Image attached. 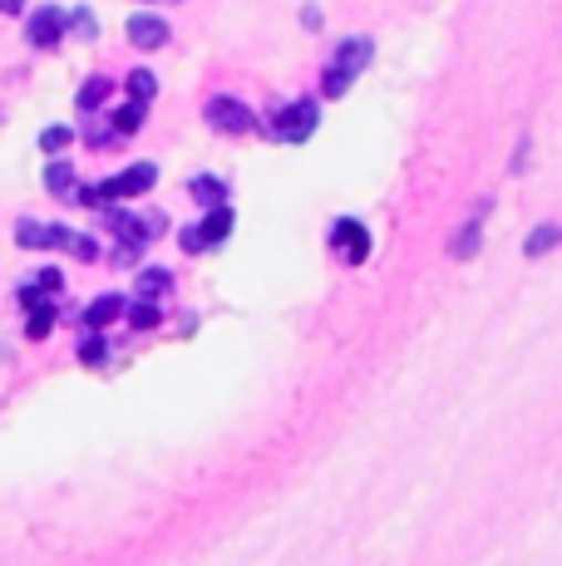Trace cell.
I'll use <instances>...</instances> for the list:
<instances>
[{
  "mask_svg": "<svg viewBox=\"0 0 562 566\" xmlns=\"http://www.w3.org/2000/svg\"><path fill=\"white\" fill-rule=\"evenodd\" d=\"M158 182V168L154 163H134V168H124L118 178H104L100 188H74V202H118V198H138V192H148Z\"/></svg>",
  "mask_w": 562,
  "mask_h": 566,
  "instance_id": "1",
  "label": "cell"
},
{
  "mask_svg": "<svg viewBox=\"0 0 562 566\" xmlns=\"http://www.w3.org/2000/svg\"><path fill=\"white\" fill-rule=\"evenodd\" d=\"M371 54H375L371 40H365V35H351V40H345V45L336 50V60H331L326 80H321V90H326L331 99H341V94L351 90V84L365 74V64H371Z\"/></svg>",
  "mask_w": 562,
  "mask_h": 566,
  "instance_id": "2",
  "label": "cell"
},
{
  "mask_svg": "<svg viewBox=\"0 0 562 566\" xmlns=\"http://www.w3.org/2000/svg\"><path fill=\"white\" fill-rule=\"evenodd\" d=\"M316 124H321V108L301 99V104H281L267 128H272L277 144H306V138L316 134Z\"/></svg>",
  "mask_w": 562,
  "mask_h": 566,
  "instance_id": "3",
  "label": "cell"
},
{
  "mask_svg": "<svg viewBox=\"0 0 562 566\" xmlns=\"http://www.w3.org/2000/svg\"><path fill=\"white\" fill-rule=\"evenodd\" d=\"M227 232H232V207H212V212L202 217L198 227H188L178 242H183V252H208V247L227 242Z\"/></svg>",
  "mask_w": 562,
  "mask_h": 566,
  "instance_id": "4",
  "label": "cell"
},
{
  "mask_svg": "<svg viewBox=\"0 0 562 566\" xmlns=\"http://www.w3.org/2000/svg\"><path fill=\"white\" fill-rule=\"evenodd\" d=\"M208 124L218 128V134H252L257 114L242 99H227V94H218V99H208Z\"/></svg>",
  "mask_w": 562,
  "mask_h": 566,
  "instance_id": "5",
  "label": "cell"
},
{
  "mask_svg": "<svg viewBox=\"0 0 562 566\" xmlns=\"http://www.w3.org/2000/svg\"><path fill=\"white\" fill-rule=\"evenodd\" d=\"M331 247L351 261V266H361V261H371V232H365L355 217H341L336 227H331Z\"/></svg>",
  "mask_w": 562,
  "mask_h": 566,
  "instance_id": "6",
  "label": "cell"
},
{
  "mask_svg": "<svg viewBox=\"0 0 562 566\" xmlns=\"http://www.w3.org/2000/svg\"><path fill=\"white\" fill-rule=\"evenodd\" d=\"M60 35H64V10L40 6L35 15H30V25H25V40H30L35 50H55Z\"/></svg>",
  "mask_w": 562,
  "mask_h": 566,
  "instance_id": "7",
  "label": "cell"
},
{
  "mask_svg": "<svg viewBox=\"0 0 562 566\" xmlns=\"http://www.w3.org/2000/svg\"><path fill=\"white\" fill-rule=\"evenodd\" d=\"M74 232H64V227H50V222H20L15 227V242L25 247V252H50V247H70Z\"/></svg>",
  "mask_w": 562,
  "mask_h": 566,
  "instance_id": "8",
  "label": "cell"
},
{
  "mask_svg": "<svg viewBox=\"0 0 562 566\" xmlns=\"http://www.w3.org/2000/svg\"><path fill=\"white\" fill-rule=\"evenodd\" d=\"M128 40H134L138 50L168 45V20H158V15H134V20H128Z\"/></svg>",
  "mask_w": 562,
  "mask_h": 566,
  "instance_id": "9",
  "label": "cell"
},
{
  "mask_svg": "<svg viewBox=\"0 0 562 566\" xmlns=\"http://www.w3.org/2000/svg\"><path fill=\"white\" fill-rule=\"evenodd\" d=\"M483 217H489V202H473V212H469V222H464V232L454 237V256H464V261L473 256V247H479V232H483Z\"/></svg>",
  "mask_w": 562,
  "mask_h": 566,
  "instance_id": "10",
  "label": "cell"
},
{
  "mask_svg": "<svg viewBox=\"0 0 562 566\" xmlns=\"http://www.w3.org/2000/svg\"><path fill=\"white\" fill-rule=\"evenodd\" d=\"M118 315H128L124 296H100L90 311H84V325H90V331H104V325H114Z\"/></svg>",
  "mask_w": 562,
  "mask_h": 566,
  "instance_id": "11",
  "label": "cell"
},
{
  "mask_svg": "<svg viewBox=\"0 0 562 566\" xmlns=\"http://www.w3.org/2000/svg\"><path fill=\"white\" fill-rule=\"evenodd\" d=\"M558 242H562V227H558V222H543V227H538V232L523 242V256H528V261H538V256L553 252Z\"/></svg>",
  "mask_w": 562,
  "mask_h": 566,
  "instance_id": "12",
  "label": "cell"
},
{
  "mask_svg": "<svg viewBox=\"0 0 562 566\" xmlns=\"http://www.w3.org/2000/svg\"><path fill=\"white\" fill-rule=\"evenodd\" d=\"M192 198H198L202 207H227V182L222 178H192Z\"/></svg>",
  "mask_w": 562,
  "mask_h": 566,
  "instance_id": "13",
  "label": "cell"
},
{
  "mask_svg": "<svg viewBox=\"0 0 562 566\" xmlns=\"http://www.w3.org/2000/svg\"><path fill=\"white\" fill-rule=\"evenodd\" d=\"M50 331H55V306H50V301H45V306H30V315H25V335H30V340H45Z\"/></svg>",
  "mask_w": 562,
  "mask_h": 566,
  "instance_id": "14",
  "label": "cell"
},
{
  "mask_svg": "<svg viewBox=\"0 0 562 566\" xmlns=\"http://www.w3.org/2000/svg\"><path fill=\"white\" fill-rule=\"evenodd\" d=\"M110 94H114V84H110V80H100V74H94V80H84V90H80V99H74V104H80L84 114H94V108H100L104 99H110Z\"/></svg>",
  "mask_w": 562,
  "mask_h": 566,
  "instance_id": "15",
  "label": "cell"
},
{
  "mask_svg": "<svg viewBox=\"0 0 562 566\" xmlns=\"http://www.w3.org/2000/svg\"><path fill=\"white\" fill-rule=\"evenodd\" d=\"M168 291H173L168 271H138V296L144 301H158V296H168Z\"/></svg>",
  "mask_w": 562,
  "mask_h": 566,
  "instance_id": "16",
  "label": "cell"
},
{
  "mask_svg": "<svg viewBox=\"0 0 562 566\" xmlns=\"http://www.w3.org/2000/svg\"><path fill=\"white\" fill-rule=\"evenodd\" d=\"M144 114H148V104H134V99H128V104L114 114V138H118V134H138V128H144Z\"/></svg>",
  "mask_w": 562,
  "mask_h": 566,
  "instance_id": "17",
  "label": "cell"
},
{
  "mask_svg": "<svg viewBox=\"0 0 562 566\" xmlns=\"http://www.w3.org/2000/svg\"><path fill=\"white\" fill-rule=\"evenodd\" d=\"M154 94H158V80H154L148 70H134V74H128V99H134V104H148Z\"/></svg>",
  "mask_w": 562,
  "mask_h": 566,
  "instance_id": "18",
  "label": "cell"
},
{
  "mask_svg": "<svg viewBox=\"0 0 562 566\" xmlns=\"http://www.w3.org/2000/svg\"><path fill=\"white\" fill-rule=\"evenodd\" d=\"M158 321H164L158 301H138V306H128V325H134V331H154Z\"/></svg>",
  "mask_w": 562,
  "mask_h": 566,
  "instance_id": "19",
  "label": "cell"
},
{
  "mask_svg": "<svg viewBox=\"0 0 562 566\" xmlns=\"http://www.w3.org/2000/svg\"><path fill=\"white\" fill-rule=\"evenodd\" d=\"M45 182H50V192H60V198H74V188H70V182H74V168H70V163H50V168H45Z\"/></svg>",
  "mask_w": 562,
  "mask_h": 566,
  "instance_id": "20",
  "label": "cell"
},
{
  "mask_svg": "<svg viewBox=\"0 0 562 566\" xmlns=\"http://www.w3.org/2000/svg\"><path fill=\"white\" fill-rule=\"evenodd\" d=\"M70 144H74V134H70V128H60V124L40 134V148H45V154H64Z\"/></svg>",
  "mask_w": 562,
  "mask_h": 566,
  "instance_id": "21",
  "label": "cell"
},
{
  "mask_svg": "<svg viewBox=\"0 0 562 566\" xmlns=\"http://www.w3.org/2000/svg\"><path fill=\"white\" fill-rule=\"evenodd\" d=\"M70 25H74V35H80V40H94V35H100V25H94V10H74V15H70Z\"/></svg>",
  "mask_w": 562,
  "mask_h": 566,
  "instance_id": "22",
  "label": "cell"
},
{
  "mask_svg": "<svg viewBox=\"0 0 562 566\" xmlns=\"http://www.w3.org/2000/svg\"><path fill=\"white\" fill-rule=\"evenodd\" d=\"M64 252H70V256H80V261H100V247H94L90 237H80V232L70 237V247H64Z\"/></svg>",
  "mask_w": 562,
  "mask_h": 566,
  "instance_id": "23",
  "label": "cell"
},
{
  "mask_svg": "<svg viewBox=\"0 0 562 566\" xmlns=\"http://www.w3.org/2000/svg\"><path fill=\"white\" fill-rule=\"evenodd\" d=\"M35 291H40V296H55V291H60V271H55V266H45V271H40Z\"/></svg>",
  "mask_w": 562,
  "mask_h": 566,
  "instance_id": "24",
  "label": "cell"
},
{
  "mask_svg": "<svg viewBox=\"0 0 562 566\" xmlns=\"http://www.w3.org/2000/svg\"><path fill=\"white\" fill-rule=\"evenodd\" d=\"M104 350H110V345H104V340H100V335H94V340H84L80 360H84V365H100V360H104Z\"/></svg>",
  "mask_w": 562,
  "mask_h": 566,
  "instance_id": "25",
  "label": "cell"
},
{
  "mask_svg": "<svg viewBox=\"0 0 562 566\" xmlns=\"http://www.w3.org/2000/svg\"><path fill=\"white\" fill-rule=\"evenodd\" d=\"M20 6H25V0H0V15H15Z\"/></svg>",
  "mask_w": 562,
  "mask_h": 566,
  "instance_id": "26",
  "label": "cell"
}]
</instances>
